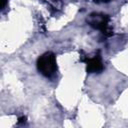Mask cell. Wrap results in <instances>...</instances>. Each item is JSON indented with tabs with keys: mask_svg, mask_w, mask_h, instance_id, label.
I'll list each match as a JSON object with an SVG mask.
<instances>
[{
	"mask_svg": "<svg viewBox=\"0 0 128 128\" xmlns=\"http://www.w3.org/2000/svg\"><path fill=\"white\" fill-rule=\"evenodd\" d=\"M37 69L45 77H52L57 71L56 56L53 52H45L37 59Z\"/></svg>",
	"mask_w": 128,
	"mask_h": 128,
	"instance_id": "6da1fadb",
	"label": "cell"
},
{
	"mask_svg": "<svg viewBox=\"0 0 128 128\" xmlns=\"http://www.w3.org/2000/svg\"><path fill=\"white\" fill-rule=\"evenodd\" d=\"M109 16L104 15V14H99V13H92L90 14L89 18H87V22L90 26H92L95 29H99L104 33L105 35H110L108 32L111 33V30L108 27L109 23Z\"/></svg>",
	"mask_w": 128,
	"mask_h": 128,
	"instance_id": "7a4b0ae2",
	"label": "cell"
},
{
	"mask_svg": "<svg viewBox=\"0 0 128 128\" xmlns=\"http://www.w3.org/2000/svg\"><path fill=\"white\" fill-rule=\"evenodd\" d=\"M85 62H86V71L88 73H100L104 69L100 55H96L93 58L86 59Z\"/></svg>",
	"mask_w": 128,
	"mask_h": 128,
	"instance_id": "3957f363",
	"label": "cell"
},
{
	"mask_svg": "<svg viewBox=\"0 0 128 128\" xmlns=\"http://www.w3.org/2000/svg\"><path fill=\"white\" fill-rule=\"evenodd\" d=\"M25 122H26V117H24V116H22L18 119V123H25Z\"/></svg>",
	"mask_w": 128,
	"mask_h": 128,
	"instance_id": "277c9868",
	"label": "cell"
},
{
	"mask_svg": "<svg viewBox=\"0 0 128 128\" xmlns=\"http://www.w3.org/2000/svg\"><path fill=\"white\" fill-rule=\"evenodd\" d=\"M6 3H7V0H2V4H1V8H2V9H4Z\"/></svg>",
	"mask_w": 128,
	"mask_h": 128,
	"instance_id": "5b68a950",
	"label": "cell"
}]
</instances>
